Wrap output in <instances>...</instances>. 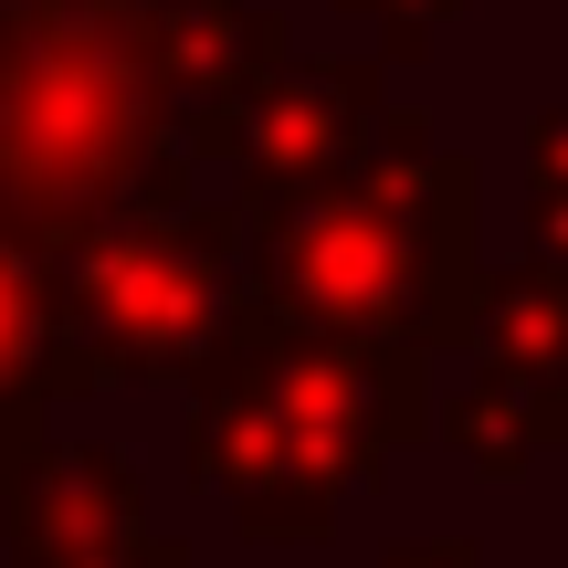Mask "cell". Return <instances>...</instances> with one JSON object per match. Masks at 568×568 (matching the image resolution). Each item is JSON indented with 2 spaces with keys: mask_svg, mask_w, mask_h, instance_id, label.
<instances>
[{
  "mask_svg": "<svg viewBox=\"0 0 568 568\" xmlns=\"http://www.w3.org/2000/svg\"><path fill=\"white\" fill-rule=\"evenodd\" d=\"M389 568H474V548H410V558H389Z\"/></svg>",
  "mask_w": 568,
  "mask_h": 568,
  "instance_id": "obj_8",
  "label": "cell"
},
{
  "mask_svg": "<svg viewBox=\"0 0 568 568\" xmlns=\"http://www.w3.org/2000/svg\"><path fill=\"white\" fill-rule=\"evenodd\" d=\"M422 180L389 190V180H358V190H316V201L284 211L274 232V295L295 316L337 326V337H379V326L410 316V284H422Z\"/></svg>",
  "mask_w": 568,
  "mask_h": 568,
  "instance_id": "obj_3",
  "label": "cell"
},
{
  "mask_svg": "<svg viewBox=\"0 0 568 568\" xmlns=\"http://www.w3.org/2000/svg\"><path fill=\"white\" fill-rule=\"evenodd\" d=\"M368 116V74H284L232 116V148L253 159L264 190H305V180H337L347 169V126Z\"/></svg>",
  "mask_w": 568,
  "mask_h": 568,
  "instance_id": "obj_5",
  "label": "cell"
},
{
  "mask_svg": "<svg viewBox=\"0 0 568 568\" xmlns=\"http://www.w3.org/2000/svg\"><path fill=\"white\" fill-rule=\"evenodd\" d=\"M485 358L527 368V358H568V274H516L485 305Z\"/></svg>",
  "mask_w": 568,
  "mask_h": 568,
  "instance_id": "obj_6",
  "label": "cell"
},
{
  "mask_svg": "<svg viewBox=\"0 0 568 568\" xmlns=\"http://www.w3.org/2000/svg\"><path fill=\"white\" fill-rule=\"evenodd\" d=\"M11 537L32 568H126L138 558V485L116 453L53 443L11 474Z\"/></svg>",
  "mask_w": 568,
  "mask_h": 568,
  "instance_id": "obj_4",
  "label": "cell"
},
{
  "mask_svg": "<svg viewBox=\"0 0 568 568\" xmlns=\"http://www.w3.org/2000/svg\"><path fill=\"white\" fill-rule=\"evenodd\" d=\"M32 379H42V274H32V253L11 243V222H0V410Z\"/></svg>",
  "mask_w": 568,
  "mask_h": 568,
  "instance_id": "obj_7",
  "label": "cell"
},
{
  "mask_svg": "<svg viewBox=\"0 0 568 568\" xmlns=\"http://www.w3.org/2000/svg\"><path fill=\"white\" fill-rule=\"evenodd\" d=\"M148 74L105 21L0 42V211L11 222H126L148 211Z\"/></svg>",
  "mask_w": 568,
  "mask_h": 568,
  "instance_id": "obj_1",
  "label": "cell"
},
{
  "mask_svg": "<svg viewBox=\"0 0 568 568\" xmlns=\"http://www.w3.org/2000/svg\"><path fill=\"white\" fill-rule=\"evenodd\" d=\"M222 232L126 211V222H95L63 264V337L105 347V368H180L222 326Z\"/></svg>",
  "mask_w": 568,
  "mask_h": 568,
  "instance_id": "obj_2",
  "label": "cell"
}]
</instances>
